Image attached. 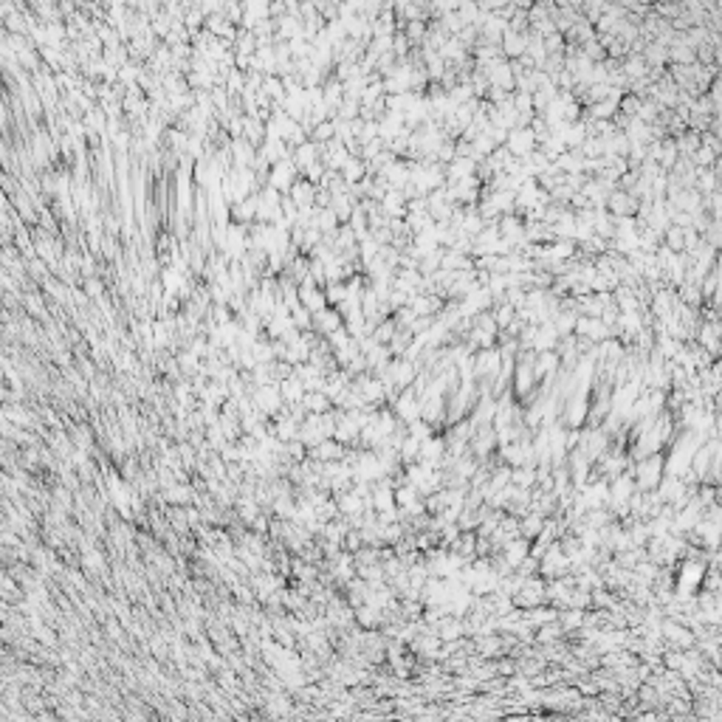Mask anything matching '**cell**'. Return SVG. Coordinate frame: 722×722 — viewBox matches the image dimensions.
Listing matches in <instances>:
<instances>
[{
	"mask_svg": "<svg viewBox=\"0 0 722 722\" xmlns=\"http://www.w3.org/2000/svg\"><path fill=\"white\" fill-rule=\"evenodd\" d=\"M505 150H508L514 159H528L536 150V138L531 133V127H514L508 130V138H505Z\"/></svg>",
	"mask_w": 722,
	"mask_h": 722,
	"instance_id": "cell-1",
	"label": "cell"
},
{
	"mask_svg": "<svg viewBox=\"0 0 722 722\" xmlns=\"http://www.w3.org/2000/svg\"><path fill=\"white\" fill-rule=\"evenodd\" d=\"M573 336L587 339L590 344H601V341L612 339V330L601 319H596V316H579V319H575V327H573Z\"/></svg>",
	"mask_w": 722,
	"mask_h": 722,
	"instance_id": "cell-2",
	"label": "cell"
},
{
	"mask_svg": "<svg viewBox=\"0 0 722 722\" xmlns=\"http://www.w3.org/2000/svg\"><path fill=\"white\" fill-rule=\"evenodd\" d=\"M612 218H635V212H638V200L629 195V192H624V189H612L610 192V198H607V206H604Z\"/></svg>",
	"mask_w": 722,
	"mask_h": 722,
	"instance_id": "cell-3",
	"label": "cell"
},
{
	"mask_svg": "<svg viewBox=\"0 0 722 722\" xmlns=\"http://www.w3.org/2000/svg\"><path fill=\"white\" fill-rule=\"evenodd\" d=\"M719 325H716V319H705V322H700V327H697V347H702L711 358H716V353H719Z\"/></svg>",
	"mask_w": 722,
	"mask_h": 722,
	"instance_id": "cell-4",
	"label": "cell"
},
{
	"mask_svg": "<svg viewBox=\"0 0 722 722\" xmlns=\"http://www.w3.org/2000/svg\"><path fill=\"white\" fill-rule=\"evenodd\" d=\"M525 45H528L525 34H520V31H511V29H505V31H502V40H499V51H502V57H505V59H508V62L520 59V57L525 54Z\"/></svg>",
	"mask_w": 722,
	"mask_h": 722,
	"instance_id": "cell-5",
	"label": "cell"
},
{
	"mask_svg": "<svg viewBox=\"0 0 722 722\" xmlns=\"http://www.w3.org/2000/svg\"><path fill=\"white\" fill-rule=\"evenodd\" d=\"M341 325H344V322H341V316H339L336 308H325V311L314 314V319H311V327H314L316 333H322V336H330V333L339 330Z\"/></svg>",
	"mask_w": 722,
	"mask_h": 722,
	"instance_id": "cell-6",
	"label": "cell"
},
{
	"mask_svg": "<svg viewBox=\"0 0 722 722\" xmlns=\"http://www.w3.org/2000/svg\"><path fill=\"white\" fill-rule=\"evenodd\" d=\"M559 344V333L553 327V322H545V325H536V336H533V353H550L556 350Z\"/></svg>",
	"mask_w": 722,
	"mask_h": 722,
	"instance_id": "cell-7",
	"label": "cell"
},
{
	"mask_svg": "<svg viewBox=\"0 0 722 722\" xmlns=\"http://www.w3.org/2000/svg\"><path fill=\"white\" fill-rule=\"evenodd\" d=\"M477 161H480V159H455L452 164H446V184L471 178L474 170H477Z\"/></svg>",
	"mask_w": 722,
	"mask_h": 722,
	"instance_id": "cell-8",
	"label": "cell"
},
{
	"mask_svg": "<svg viewBox=\"0 0 722 722\" xmlns=\"http://www.w3.org/2000/svg\"><path fill=\"white\" fill-rule=\"evenodd\" d=\"M469 268H474V260H471L469 254H460V251H452V249H446V251H443L441 271L457 274V271H469Z\"/></svg>",
	"mask_w": 722,
	"mask_h": 722,
	"instance_id": "cell-9",
	"label": "cell"
},
{
	"mask_svg": "<svg viewBox=\"0 0 722 722\" xmlns=\"http://www.w3.org/2000/svg\"><path fill=\"white\" fill-rule=\"evenodd\" d=\"M339 175H341V181H344L347 186H353V184H358V181L367 178V164L361 161V159H355V156H350L347 164L339 170Z\"/></svg>",
	"mask_w": 722,
	"mask_h": 722,
	"instance_id": "cell-10",
	"label": "cell"
},
{
	"mask_svg": "<svg viewBox=\"0 0 722 722\" xmlns=\"http://www.w3.org/2000/svg\"><path fill=\"white\" fill-rule=\"evenodd\" d=\"M638 471H640V477H638V482L643 485V488H652L658 480H661V460H655V457H649L646 463H640L638 466Z\"/></svg>",
	"mask_w": 722,
	"mask_h": 722,
	"instance_id": "cell-11",
	"label": "cell"
},
{
	"mask_svg": "<svg viewBox=\"0 0 722 722\" xmlns=\"http://www.w3.org/2000/svg\"><path fill=\"white\" fill-rule=\"evenodd\" d=\"M395 330H398V327H395V322H392V319H384V322H378V325H376V330H373L370 336H373V341H376V344H390V339L395 336Z\"/></svg>",
	"mask_w": 722,
	"mask_h": 722,
	"instance_id": "cell-12",
	"label": "cell"
},
{
	"mask_svg": "<svg viewBox=\"0 0 722 722\" xmlns=\"http://www.w3.org/2000/svg\"><path fill=\"white\" fill-rule=\"evenodd\" d=\"M302 404H305L311 412H325V409L330 406V398H327L325 392H305Z\"/></svg>",
	"mask_w": 722,
	"mask_h": 722,
	"instance_id": "cell-13",
	"label": "cell"
},
{
	"mask_svg": "<svg viewBox=\"0 0 722 722\" xmlns=\"http://www.w3.org/2000/svg\"><path fill=\"white\" fill-rule=\"evenodd\" d=\"M282 392H285L288 401H302V398H305V387H302V381L294 378V376L282 384Z\"/></svg>",
	"mask_w": 722,
	"mask_h": 722,
	"instance_id": "cell-14",
	"label": "cell"
},
{
	"mask_svg": "<svg viewBox=\"0 0 722 722\" xmlns=\"http://www.w3.org/2000/svg\"><path fill=\"white\" fill-rule=\"evenodd\" d=\"M378 138V121L370 119V121H361V133H358V147L361 144H370Z\"/></svg>",
	"mask_w": 722,
	"mask_h": 722,
	"instance_id": "cell-15",
	"label": "cell"
},
{
	"mask_svg": "<svg viewBox=\"0 0 722 722\" xmlns=\"http://www.w3.org/2000/svg\"><path fill=\"white\" fill-rule=\"evenodd\" d=\"M564 45H567V43H564V37H561L559 31H553V34L545 37V51H547V57H550V54H564Z\"/></svg>",
	"mask_w": 722,
	"mask_h": 722,
	"instance_id": "cell-16",
	"label": "cell"
}]
</instances>
